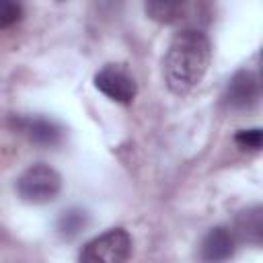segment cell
Here are the masks:
<instances>
[{
  "label": "cell",
  "instance_id": "6da1fadb",
  "mask_svg": "<svg viewBox=\"0 0 263 263\" xmlns=\"http://www.w3.org/2000/svg\"><path fill=\"white\" fill-rule=\"evenodd\" d=\"M210 60L212 45L205 33L199 29H181L171 39L162 60L166 86L175 95H187L203 80Z\"/></svg>",
  "mask_w": 263,
  "mask_h": 263
},
{
  "label": "cell",
  "instance_id": "7a4b0ae2",
  "mask_svg": "<svg viewBox=\"0 0 263 263\" xmlns=\"http://www.w3.org/2000/svg\"><path fill=\"white\" fill-rule=\"evenodd\" d=\"M62 189V177L49 164L37 162L25 168L16 179V193L29 203H47Z\"/></svg>",
  "mask_w": 263,
  "mask_h": 263
},
{
  "label": "cell",
  "instance_id": "3957f363",
  "mask_svg": "<svg viewBox=\"0 0 263 263\" xmlns=\"http://www.w3.org/2000/svg\"><path fill=\"white\" fill-rule=\"evenodd\" d=\"M132 255V236L123 228H111L92 240H88L80 255L78 263H127Z\"/></svg>",
  "mask_w": 263,
  "mask_h": 263
},
{
  "label": "cell",
  "instance_id": "277c9868",
  "mask_svg": "<svg viewBox=\"0 0 263 263\" xmlns=\"http://www.w3.org/2000/svg\"><path fill=\"white\" fill-rule=\"evenodd\" d=\"M95 86L105 97L121 105L132 103L138 92L136 80L132 78V74L123 66H117V64H107L105 68H101L95 74Z\"/></svg>",
  "mask_w": 263,
  "mask_h": 263
},
{
  "label": "cell",
  "instance_id": "5b68a950",
  "mask_svg": "<svg viewBox=\"0 0 263 263\" xmlns=\"http://www.w3.org/2000/svg\"><path fill=\"white\" fill-rule=\"evenodd\" d=\"M261 97V84L255 72L240 70L236 72L224 92V103L230 109H251L259 103Z\"/></svg>",
  "mask_w": 263,
  "mask_h": 263
},
{
  "label": "cell",
  "instance_id": "8992f818",
  "mask_svg": "<svg viewBox=\"0 0 263 263\" xmlns=\"http://www.w3.org/2000/svg\"><path fill=\"white\" fill-rule=\"evenodd\" d=\"M232 255H234V234L222 226L212 228L199 245L201 263H226Z\"/></svg>",
  "mask_w": 263,
  "mask_h": 263
},
{
  "label": "cell",
  "instance_id": "52a82bcc",
  "mask_svg": "<svg viewBox=\"0 0 263 263\" xmlns=\"http://www.w3.org/2000/svg\"><path fill=\"white\" fill-rule=\"evenodd\" d=\"M16 125L31 142L39 146H55L62 140V127L47 117H21Z\"/></svg>",
  "mask_w": 263,
  "mask_h": 263
},
{
  "label": "cell",
  "instance_id": "ba28073f",
  "mask_svg": "<svg viewBox=\"0 0 263 263\" xmlns=\"http://www.w3.org/2000/svg\"><path fill=\"white\" fill-rule=\"evenodd\" d=\"M240 240L259 245L261 242V232H263V222H261V208H251L242 212L236 218V230Z\"/></svg>",
  "mask_w": 263,
  "mask_h": 263
},
{
  "label": "cell",
  "instance_id": "9c48e42d",
  "mask_svg": "<svg viewBox=\"0 0 263 263\" xmlns=\"http://www.w3.org/2000/svg\"><path fill=\"white\" fill-rule=\"evenodd\" d=\"M88 224V216L86 212L78 210V208H72V210H66L62 212V216L58 218V232L62 238L66 240H72L74 236H78Z\"/></svg>",
  "mask_w": 263,
  "mask_h": 263
},
{
  "label": "cell",
  "instance_id": "30bf717a",
  "mask_svg": "<svg viewBox=\"0 0 263 263\" xmlns=\"http://www.w3.org/2000/svg\"><path fill=\"white\" fill-rule=\"evenodd\" d=\"M185 8V2H148L146 14L158 23H177L183 18Z\"/></svg>",
  "mask_w": 263,
  "mask_h": 263
},
{
  "label": "cell",
  "instance_id": "8fae6325",
  "mask_svg": "<svg viewBox=\"0 0 263 263\" xmlns=\"http://www.w3.org/2000/svg\"><path fill=\"white\" fill-rule=\"evenodd\" d=\"M23 18V6L12 0H0V31L12 27Z\"/></svg>",
  "mask_w": 263,
  "mask_h": 263
},
{
  "label": "cell",
  "instance_id": "7c38bea8",
  "mask_svg": "<svg viewBox=\"0 0 263 263\" xmlns=\"http://www.w3.org/2000/svg\"><path fill=\"white\" fill-rule=\"evenodd\" d=\"M234 142L240 146V148H249V150H259L261 144H263V132L259 127H253V129H238L234 134Z\"/></svg>",
  "mask_w": 263,
  "mask_h": 263
}]
</instances>
